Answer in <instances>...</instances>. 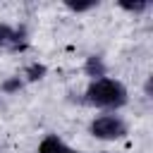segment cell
<instances>
[{"instance_id": "cell-1", "label": "cell", "mask_w": 153, "mask_h": 153, "mask_svg": "<svg viewBox=\"0 0 153 153\" xmlns=\"http://www.w3.org/2000/svg\"><path fill=\"white\" fill-rule=\"evenodd\" d=\"M127 100H129L127 86L112 76L93 79L88 84V88L84 91V103H88L93 108H103V110H117V108L127 105Z\"/></svg>"}, {"instance_id": "cell-2", "label": "cell", "mask_w": 153, "mask_h": 153, "mask_svg": "<svg viewBox=\"0 0 153 153\" xmlns=\"http://www.w3.org/2000/svg\"><path fill=\"white\" fill-rule=\"evenodd\" d=\"M88 131H91V136H96L100 141H117V139L127 136V122L115 112H105V115H98L91 120Z\"/></svg>"}, {"instance_id": "cell-3", "label": "cell", "mask_w": 153, "mask_h": 153, "mask_svg": "<svg viewBox=\"0 0 153 153\" xmlns=\"http://www.w3.org/2000/svg\"><path fill=\"white\" fill-rule=\"evenodd\" d=\"M26 48H29V33H26V29L0 22V50L24 53Z\"/></svg>"}, {"instance_id": "cell-4", "label": "cell", "mask_w": 153, "mask_h": 153, "mask_svg": "<svg viewBox=\"0 0 153 153\" xmlns=\"http://www.w3.org/2000/svg\"><path fill=\"white\" fill-rule=\"evenodd\" d=\"M36 153H84V151L72 148V146H69L67 141H62L57 134H48V136H43V141L38 143Z\"/></svg>"}, {"instance_id": "cell-5", "label": "cell", "mask_w": 153, "mask_h": 153, "mask_svg": "<svg viewBox=\"0 0 153 153\" xmlns=\"http://www.w3.org/2000/svg\"><path fill=\"white\" fill-rule=\"evenodd\" d=\"M84 69H86V74L88 76H93V79H100V76H108L105 72V62H103V57H98V55H91L88 60H86V65H84Z\"/></svg>"}, {"instance_id": "cell-6", "label": "cell", "mask_w": 153, "mask_h": 153, "mask_svg": "<svg viewBox=\"0 0 153 153\" xmlns=\"http://www.w3.org/2000/svg\"><path fill=\"white\" fill-rule=\"evenodd\" d=\"M43 74H45V67H43V65H38V62H33V65H29V67L24 69V76H26L29 81L43 79Z\"/></svg>"}, {"instance_id": "cell-7", "label": "cell", "mask_w": 153, "mask_h": 153, "mask_svg": "<svg viewBox=\"0 0 153 153\" xmlns=\"http://www.w3.org/2000/svg\"><path fill=\"white\" fill-rule=\"evenodd\" d=\"M148 0H139V2H120V7L122 10H129V12H143V10H148Z\"/></svg>"}, {"instance_id": "cell-8", "label": "cell", "mask_w": 153, "mask_h": 153, "mask_svg": "<svg viewBox=\"0 0 153 153\" xmlns=\"http://www.w3.org/2000/svg\"><path fill=\"white\" fill-rule=\"evenodd\" d=\"M17 88H22V79H19V76L7 79V81L2 84V91H5V93H12V91H17Z\"/></svg>"}, {"instance_id": "cell-9", "label": "cell", "mask_w": 153, "mask_h": 153, "mask_svg": "<svg viewBox=\"0 0 153 153\" xmlns=\"http://www.w3.org/2000/svg\"><path fill=\"white\" fill-rule=\"evenodd\" d=\"M67 7H69L72 12H84V10H91V7H96V2H79V5H76V2H69Z\"/></svg>"}]
</instances>
